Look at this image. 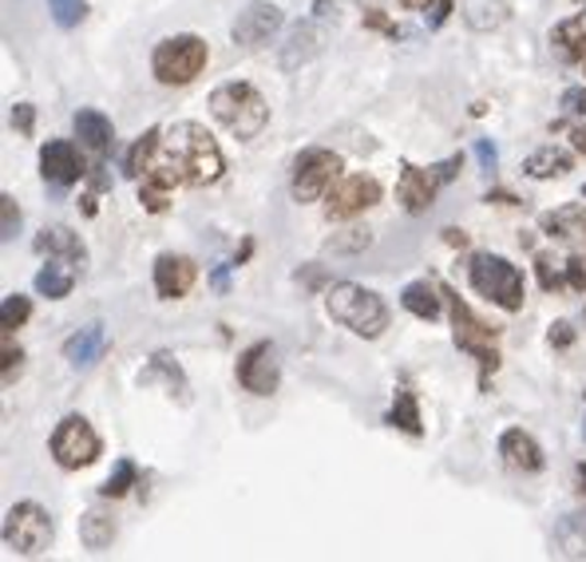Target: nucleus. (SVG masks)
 Masks as SVG:
<instances>
[{
    "label": "nucleus",
    "instance_id": "nucleus-1",
    "mask_svg": "<svg viewBox=\"0 0 586 562\" xmlns=\"http://www.w3.org/2000/svg\"><path fill=\"white\" fill-rule=\"evenodd\" d=\"M124 170L143 183H159V187H214L227 159L222 147L214 143V135L202 123H170V127H151L147 135H139V143L127 155Z\"/></svg>",
    "mask_w": 586,
    "mask_h": 562
},
{
    "label": "nucleus",
    "instance_id": "nucleus-2",
    "mask_svg": "<svg viewBox=\"0 0 586 562\" xmlns=\"http://www.w3.org/2000/svg\"><path fill=\"white\" fill-rule=\"evenodd\" d=\"M325 313H329L337 325H345L349 333H357V337H365V341H377L388 329V321H393L385 298L365 290V285H357V281H337V285H329V290H325Z\"/></svg>",
    "mask_w": 586,
    "mask_h": 562
},
{
    "label": "nucleus",
    "instance_id": "nucleus-3",
    "mask_svg": "<svg viewBox=\"0 0 586 562\" xmlns=\"http://www.w3.org/2000/svg\"><path fill=\"white\" fill-rule=\"evenodd\" d=\"M210 115H214L234 139L250 143L265 132L270 104H265L262 92H258L254 84H247V80H227V84H218L214 92H210Z\"/></svg>",
    "mask_w": 586,
    "mask_h": 562
},
{
    "label": "nucleus",
    "instance_id": "nucleus-4",
    "mask_svg": "<svg viewBox=\"0 0 586 562\" xmlns=\"http://www.w3.org/2000/svg\"><path fill=\"white\" fill-rule=\"evenodd\" d=\"M468 281L483 301L500 305L503 313H520L527 285H523V270L515 262H507L503 253H475L468 262Z\"/></svg>",
    "mask_w": 586,
    "mask_h": 562
},
{
    "label": "nucleus",
    "instance_id": "nucleus-5",
    "mask_svg": "<svg viewBox=\"0 0 586 562\" xmlns=\"http://www.w3.org/2000/svg\"><path fill=\"white\" fill-rule=\"evenodd\" d=\"M210 60V44L195 32H175V37L159 40L151 52V72L163 87H187L202 75Z\"/></svg>",
    "mask_w": 586,
    "mask_h": 562
},
{
    "label": "nucleus",
    "instance_id": "nucleus-6",
    "mask_svg": "<svg viewBox=\"0 0 586 562\" xmlns=\"http://www.w3.org/2000/svg\"><path fill=\"white\" fill-rule=\"evenodd\" d=\"M448 298V310H452V325H456V348L468 356H475V365H480V381H488V376L500 368V348L492 345L495 337H500V325H488L483 318H475L472 310H468V301L460 298V293L452 290V285H440Z\"/></svg>",
    "mask_w": 586,
    "mask_h": 562
},
{
    "label": "nucleus",
    "instance_id": "nucleus-7",
    "mask_svg": "<svg viewBox=\"0 0 586 562\" xmlns=\"http://www.w3.org/2000/svg\"><path fill=\"white\" fill-rule=\"evenodd\" d=\"M460 170H463V155H452V159H444V163H432V167H412V163H405L400 183H397L400 207H405L408 215H425V210L436 202V195H440Z\"/></svg>",
    "mask_w": 586,
    "mask_h": 562
},
{
    "label": "nucleus",
    "instance_id": "nucleus-8",
    "mask_svg": "<svg viewBox=\"0 0 586 562\" xmlns=\"http://www.w3.org/2000/svg\"><path fill=\"white\" fill-rule=\"evenodd\" d=\"M341 178V155L329 147H305L290 170V195L293 202H317L333 190Z\"/></svg>",
    "mask_w": 586,
    "mask_h": 562
},
{
    "label": "nucleus",
    "instance_id": "nucleus-9",
    "mask_svg": "<svg viewBox=\"0 0 586 562\" xmlns=\"http://www.w3.org/2000/svg\"><path fill=\"white\" fill-rule=\"evenodd\" d=\"M52 539H56L52 516H48L40 503H32V499L17 503L9 511V519H4V547L17 551V554H24V559L44 554L48 547H52Z\"/></svg>",
    "mask_w": 586,
    "mask_h": 562
},
{
    "label": "nucleus",
    "instance_id": "nucleus-10",
    "mask_svg": "<svg viewBox=\"0 0 586 562\" xmlns=\"http://www.w3.org/2000/svg\"><path fill=\"white\" fill-rule=\"evenodd\" d=\"M52 456L64 471H80V468H92L95 459L104 456V440L100 431L84 420L80 413L64 416L52 431Z\"/></svg>",
    "mask_w": 586,
    "mask_h": 562
},
{
    "label": "nucleus",
    "instance_id": "nucleus-11",
    "mask_svg": "<svg viewBox=\"0 0 586 562\" xmlns=\"http://www.w3.org/2000/svg\"><path fill=\"white\" fill-rule=\"evenodd\" d=\"M234 376L250 396H274L278 385H282V365H278L274 345L270 341H254L250 348H242Z\"/></svg>",
    "mask_w": 586,
    "mask_h": 562
},
{
    "label": "nucleus",
    "instance_id": "nucleus-12",
    "mask_svg": "<svg viewBox=\"0 0 586 562\" xmlns=\"http://www.w3.org/2000/svg\"><path fill=\"white\" fill-rule=\"evenodd\" d=\"M380 183L373 175H349L341 178L337 187L325 195V215L329 218H353V215H365L369 207L380 202Z\"/></svg>",
    "mask_w": 586,
    "mask_h": 562
},
{
    "label": "nucleus",
    "instance_id": "nucleus-13",
    "mask_svg": "<svg viewBox=\"0 0 586 562\" xmlns=\"http://www.w3.org/2000/svg\"><path fill=\"white\" fill-rule=\"evenodd\" d=\"M40 175H44L48 187H56V190L76 187L80 178L87 175L84 159H80V150H76V143L48 139L44 147H40Z\"/></svg>",
    "mask_w": 586,
    "mask_h": 562
},
{
    "label": "nucleus",
    "instance_id": "nucleus-14",
    "mask_svg": "<svg viewBox=\"0 0 586 562\" xmlns=\"http://www.w3.org/2000/svg\"><path fill=\"white\" fill-rule=\"evenodd\" d=\"M285 24L282 9L278 4H270V0H250L247 9L238 12V20L230 24V37H234V44H265L270 37H278Z\"/></svg>",
    "mask_w": 586,
    "mask_h": 562
},
{
    "label": "nucleus",
    "instance_id": "nucleus-15",
    "mask_svg": "<svg viewBox=\"0 0 586 562\" xmlns=\"http://www.w3.org/2000/svg\"><path fill=\"white\" fill-rule=\"evenodd\" d=\"M199 281V266L190 262L187 253H159L155 258V293L163 301H179L195 290Z\"/></svg>",
    "mask_w": 586,
    "mask_h": 562
},
{
    "label": "nucleus",
    "instance_id": "nucleus-16",
    "mask_svg": "<svg viewBox=\"0 0 586 562\" xmlns=\"http://www.w3.org/2000/svg\"><path fill=\"white\" fill-rule=\"evenodd\" d=\"M540 230L551 242H563L575 253H586V207H575V202H571V207L547 210V215L540 218Z\"/></svg>",
    "mask_w": 586,
    "mask_h": 562
},
{
    "label": "nucleus",
    "instance_id": "nucleus-17",
    "mask_svg": "<svg viewBox=\"0 0 586 562\" xmlns=\"http://www.w3.org/2000/svg\"><path fill=\"white\" fill-rule=\"evenodd\" d=\"M500 456H503V464H507L511 471H523V476H535V471H543V448H540V440L531 436V431H523V428H507L500 436Z\"/></svg>",
    "mask_w": 586,
    "mask_h": 562
},
{
    "label": "nucleus",
    "instance_id": "nucleus-18",
    "mask_svg": "<svg viewBox=\"0 0 586 562\" xmlns=\"http://www.w3.org/2000/svg\"><path fill=\"white\" fill-rule=\"evenodd\" d=\"M107 353V333L104 325H84L64 341V361L72 368H92L100 356Z\"/></svg>",
    "mask_w": 586,
    "mask_h": 562
},
{
    "label": "nucleus",
    "instance_id": "nucleus-19",
    "mask_svg": "<svg viewBox=\"0 0 586 562\" xmlns=\"http://www.w3.org/2000/svg\"><path fill=\"white\" fill-rule=\"evenodd\" d=\"M32 246H36V253L60 258V262H76V266L87 262L84 242H80V235H76V230H67V226H44Z\"/></svg>",
    "mask_w": 586,
    "mask_h": 562
},
{
    "label": "nucleus",
    "instance_id": "nucleus-20",
    "mask_svg": "<svg viewBox=\"0 0 586 562\" xmlns=\"http://www.w3.org/2000/svg\"><path fill=\"white\" fill-rule=\"evenodd\" d=\"M155 381H163V385L170 388V396H179L182 404L190 400V381H187V373H182V365L167 353V348H159V353L151 356V365H147V368L139 373V385H155Z\"/></svg>",
    "mask_w": 586,
    "mask_h": 562
},
{
    "label": "nucleus",
    "instance_id": "nucleus-21",
    "mask_svg": "<svg viewBox=\"0 0 586 562\" xmlns=\"http://www.w3.org/2000/svg\"><path fill=\"white\" fill-rule=\"evenodd\" d=\"M72 127H76V139L84 143V147H92L95 155L112 150L115 127H112V119H107L104 112H95V107H80L76 119H72Z\"/></svg>",
    "mask_w": 586,
    "mask_h": 562
},
{
    "label": "nucleus",
    "instance_id": "nucleus-22",
    "mask_svg": "<svg viewBox=\"0 0 586 562\" xmlns=\"http://www.w3.org/2000/svg\"><path fill=\"white\" fill-rule=\"evenodd\" d=\"M444 290H436V285H428V281H408L405 290H400V305H405L412 318L420 321H436L440 318V310H444Z\"/></svg>",
    "mask_w": 586,
    "mask_h": 562
},
{
    "label": "nucleus",
    "instance_id": "nucleus-23",
    "mask_svg": "<svg viewBox=\"0 0 586 562\" xmlns=\"http://www.w3.org/2000/svg\"><path fill=\"white\" fill-rule=\"evenodd\" d=\"M567 170H575V159L563 147H540L523 159V175L527 178H563Z\"/></svg>",
    "mask_w": 586,
    "mask_h": 562
},
{
    "label": "nucleus",
    "instance_id": "nucleus-24",
    "mask_svg": "<svg viewBox=\"0 0 586 562\" xmlns=\"http://www.w3.org/2000/svg\"><path fill=\"white\" fill-rule=\"evenodd\" d=\"M507 12H511L507 0H463V20H468V29H475V32L500 29L503 20H507Z\"/></svg>",
    "mask_w": 586,
    "mask_h": 562
},
{
    "label": "nucleus",
    "instance_id": "nucleus-25",
    "mask_svg": "<svg viewBox=\"0 0 586 562\" xmlns=\"http://www.w3.org/2000/svg\"><path fill=\"white\" fill-rule=\"evenodd\" d=\"M388 424L408 431V436H425V420H420V404L412 388H397V400L388 408Z\"/></svg>",
    "mask_w": 586,
    "mask_h": 562
},
{
    "label": "nucleus",
    "instance_id": "nucleus-26",
    "mask_svg": "<svg viewBox=\"0 0 586 562\" xmlns=\"http://www.w3.org/2000/svg\"><path fill=\"white\" fill-rule=\"evenodd\" d=\"M115 539V519L104 516V511H87V516H80V543L87 547V551H104V547H112Z\"/></svg>",
    "mask_w": 586,
    "mask_h": 562
},
{
    "label": "nucleus",
    "instance_id": "nucleus-27",
    "mask_svg": "<svg viewBox=\"0 0 586 562\" xmlns=\"http://www.w3.org/2000/svg\"><path fill=\"white\" fill-rule=\"evenodd\" d=\"M317 44H322V32L313 29V24H297V29L290 32V48L282 52V67L305 64V60L317 52Z\"/></svg>",
    "mask_w": 586,
    "mask_h": 562
},
{
    "label": "nucleus",
    "instance_id": "nucleus-28",
    "mask_svg": "<svg viewBox=\"0 0 586 562\" xmlns=\"http://www.w3.org/2000/svg\"><path fill=\"white\" fill-rule=\"evenodd\" d=\"M72 285H76V273L64 270V266H44L36 273V293L48 301H64L72 293Z\"/></svg>",
    "mask_w": 586,
    "mask_h": 562
},
{
    "label": "nucleus",
    "instance_id": "nucleus-29",
    "mask_svg": "<svg viewBox=\"0 0 586 562\" xmlns=\"http://www.w3.org/2000/svg\"><path fill=\"white\" fill-rule=\"evenodd\" d=\"M135 479H139V468H135V459H119V464H115V471L107 476V483L100 488V496H104V499L127 496V491L135 488Z\"/></svg>",
    "mask_w": 586,
    "mask_h": 562
},
{
    "label": "nucleus",
    "instance_id": "nucleus-30",
    "mask_svg": "<svg viewBox=\"0 0 586 562\" xmlns=\"http://www.w3.org/2000/svg\"><path fill=\"white\" fill-rule=\"evenodd\" d=\"M29 318H32V301L24 298V293H9V298L0 301V329H4V333L20 329Z\"/></svg>",
    "mask_w": 586,
    "mask_h": 562
},
{
    "label": "nucleus",
    "instance_id": "nucleus-31",
    "mask_svg": "<svg viewBox=\"0 0 586 562\" xmlns=\"http://www.w3.org/2000/svg\"><path fill=\"white\" fill-rule=\"evenodd\" d=\"M405 9H412V12H425L428 17V29H440L448 17H452V9H456V0H400Z\"/></svg>",
    "mask_w": 586,
    "mask_h": 562
},
{
    "label": "nucleus",
    "instance_id": "nucleus-32",
    "mask_svg": "<svg viewBox=\"0 0 586 562\" xmlns=\"http://www.w3.org/2000/svg\"><path fill=\"white\" fill-rule=\"evenodd\" d=\"M48 9H52V20L60 29H76L87 17V0H48Z\"/></svg>",
    "mask_w": 586,
    "mask_h": 562
},
{
    "label": "nucleus",
    "instance_id": "nucleus-33",
    "mask_svg": "<svg viewBox=\"0 0 586 562\" xmlns=\"http://www.w3.org/2000/svg\"><path fill=\"white\" fill-rule=\"evenodd\" d=\"M369 246H373V230H357V226H353V230L333 238L329 250L333 253H357V250H369Z\"/></svg>",
    "mask_w": 586,
    "mask_h": 562
},
{
    "label": "nucleus",
    "instance_id": "nucleus-34",
    "mask_svg": "<svg viewBox=\"0 0 586 562\" xmlns=\"http://www.w3.org/2000/svg\"><path fill=\"white\" fill-rule=\"evenodd\" d=\"M20 230V207H17V198L12 195H0V238L4 242H12Z\"/></svg>",
    "mask_w": 586,
    "mask_h": 562
},
{
    "label": "nucleus",
    "instance_id": "nucleus-35",
    "mask_svg": "<svg viewBox=\"0 0 586 562\" xmlns=\"http://www.w3.org/2000/svg\"><path fill=\"white\" fill-rule=\"evenodd\" d=\"M139 202H143V210H147V215H163V210H167V202H170V190L159 187V183H143Z\"/></svg>",
    "mask_w": 586,
    "mask_h": 562
},
{
    "label": "nucleus",
    "instance_id": "nucleus-36",
    "mask_svg": "<svg viewBox=\"0 0 586 562\" xmlns=\"http://www.w3.org/2000/svg\"><path fill=\"white\" fill-rule=\"evenodd\" d=\"M535 270H540V285H543V290H563V285H567V278H563V273H558L555 270V266H551V258H543V253H540V258H535Z\"/></svg>",
    "mask_w": 586,
    "mask_h": 562
},
{
    "label": "nucleus",
    "instance_id": "nucleus-37",
    "mask_svg": "<svg viewBox=\"0 0 586 562\" xmlns=\"http://www.w3.org/2000/svg\"><path fill=\"white\" fill-rule=\"evenodd\" d=\"M567 290H575V293H586V253H575L567 262Z\"/></svg>",
    "mask_w": 586,
    "mask_h": 562
},
{
    "label": "nucleus",
    "instance_id": "nucleus-38",
    "mask_svg": "<svg viewBox=\"0 0 586 562\" xmlns=\"http://www.w3.org/2000/svg\"><path fill=\"white\" fill-rule=\"evenodd\" d=\"M12 127H17L20 135L36 132V107H32V104H17V107H12Z\"/></svg>",
    "mask_w": 586,
    "mask_h": 562
},
{
    "label": "nucleus",
    "instance_id": "nucleus-39",
    "mask_svg": "<svg viewBox=\"0 0 586 562\" xmlns=\"http://www.w3.org/2000/svg\"><path fill=\"white\" fill-rule=\"evenodd\" d=\"M20 368H24V353L12 348L9 333H4V385H12V376H20Z\"/></svg>",
    "mask_w": 586,
    "mask_h": 562
},
{
    "label": "nucleus",
    "instance_id": "nucleus-40",
    "mask_svg": "<svg viewBox=\"0 0 586 562\" xmlns=\"http://www.w3.org/2000/svg\"><path fill=\"white\" fill-rule=\"evenodd\" d=\"M475 159H480V170L492 175V170L500 167V150H495V143L492 139H475Z\"/></svg>",
    "mask_w": 586,
    "mask_h": 562
},
{
    "label": "nucleus",
    "instance_id": "nucleus-41",
    "mask_svg": "<svg viewBox=\"0 0 586 562\" xmlns=\"http://www.w3.org/2000/svg\"><path fill=\"white\" fill-rule=\"evenodd\" d=\"M365 29H377V32H385V37L400 40V29H397V24H393V20H388L380 9H369V12H365Z\"/></svg>",
    "mask_w": 586,
    "mask_h": 562
},
{
    "label": "nucleus",
    "instance_id": "nucleus-42",
    "mask_svg": "<svg viewBox=\"0 0 586 562\" xmlns=\"http://www.w3.org/2000/svg\"><path fill=\"white\" fill-rule=\"evenodd\" d=\"M563 112H567V115H586V84L567 87V92H563Z\"/></svg>",
    "mask_w": 586,
    "mask_h": 562
},
{
    "label": "nucleus",
    "instance_id": "nucleus-43",
    "mask_svg": "<svg viewBox=\"0 0 586 562\" xmlns=\"http://www.w3.org/2000/svg\"><path fill=\"white\" fill-rule=\"evenodd\" d=\"M571 341H575V329H571L567 321H555V325H551V345H555V348H567Z\"/></svg>",
    "mask_w": 586,
    "mask_h": 562
},
{
    "label": "nucleus",
    "instance_id": "nucleus-44",
    "mask_svg": "<svg viewBox=\"0 0 586 562\" xmlns=\"http://www.w3.org/2000/svg\"><path fill=\"white\" fill-rule=\"evenodd\" d=\"M483 202H500V207H515V202H520V198L511 195V190H492V195L483 198Z\"/></svg>",
    "mask_w": 586,
    "mask_h": 562
},
{
    "label": "nucleus",
    "instance_id": "nucleus-45",
    "mask_svg": "<svg viewBox=\"0 0 586 562\" xmlns=\"http://www.w3.org/2000/svg\"><path fill=\"white\" fill-rule=\"evenodd\" d=\"M571 143H575L578 155H586V123H583V127H575V132H571Z\"/></svg>",
    "mask_w": 586,
    "mask_h": 562
},
{
    "label": "nucleus",
    "instance_id": "nucleus-46",
    "mask_svg": "<svg viewBox=\"0 0 586 562\" xmlns=\"http://www.w3.org/2000/svg\"><path fill=\"white\" fill-rule=\"evenodd\" d=\"M214 290H227V266H218L214 270Z\"/></svg>",
    "mask_w": 586,
    "mask_h": 562
},
{
    "label": "nucleus",
    "instance_id": "nucleus-47",
    "mask_svg": "<svg viewBox=\"0 0 586 562\" xmlns=\"http://www.w3.org/2000/svg\"><path fill=\"white\" fill-rule=\"evenodd\" d=\"M444 235H448V242H452V246H463V242H468V235H463V230H444Z\"/></svg>",
    "mask_w": 586,
    "mask_h": 562
},
{
    "label": "nucleus",
    "instance_id": "nucleus-48",
    "mask_svg": "<svg viewBox=\"0 0 586 562\" xmlns=\"http://www.w3.org/2000/svg\"><path fill=\"white\" fill-rule=\"evenodd\" d=\"M575 479H578V491L586 496V464H578V468H575Z\"/></svg>",
    "mask_w": 586,
    "mask_h": 562
},
{
    "label": "nucleus",
    "instance_id": "nucleus-49",
    "mask_svg": "<svg viewBox=\"0 0 586 562\" xmlns=\"http://www.w3.org/2000/svg\"><path fill=\"white\" fill-rule=\"evenodd\" d=\"M583 198H586V187H583Z\"/></svg>",
    "mask_w": 586,
    "mask_h": 562
}]
</instances>
